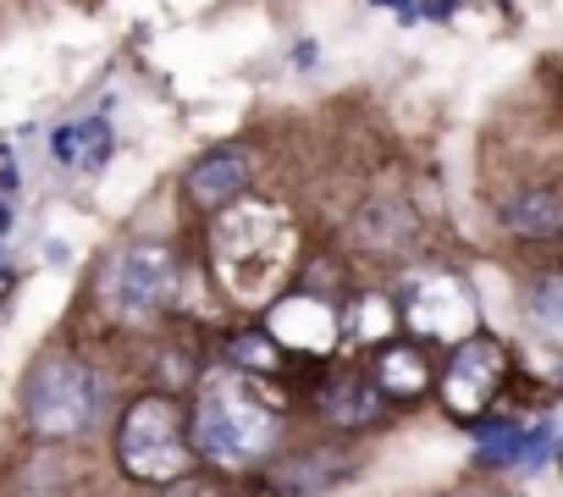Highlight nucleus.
Masks as SVG:
<instances>
[{
  "instance_id": "nucleus-10",
  "label": "nucleus",
  "mask_w": 563,
  "mask_h": 497,
  "mask_svg": "<svg viewBox=\"0 0 563 497\" xmlns=\"http://www.w3.org/2000/svg\"><path fill=\"white\" fill-rule=\"evenodd\" d=\"M56 155L73 161V166H100V161L111 155V128H106L100 117H89V122L56 133Z\"/></svg>"
},
{
  "instance_id": "nucleus-9",
  "label": "nucleus",
  "mask_w": 563,
  "mask_h": 497,
  "mask_svg": "<svg viewBox=\"0 0 563 497\" xmlns=\"http://www.w3.org/2000/svg\"><path fill=\"white\" fill-rule=\"evenodd\" d=\"M503 221L525 238H552V232H563V199L558 194H519V199H508Z\"/></svg>"
},
{
  "instance_id": "nucleus-8",
  "label": "nucleus",
  "mask_w": 563,
  "mask_h": 497,
  "mask_svg": "<svg viewBox=\"0 0 563 497\" xmlns=\"http://www.w3.org/2000/svg\"><path fill=\"white\" fill-rule=\"evenodd\" d=\"M249 183V161L238 150H221V155H205L194 172H188V194L199 205H227L238 188Z\"/></svg>"
},
{
  "instance_id": "nucleus-3",
  "label": "nucleus",
  "mask_w": 563,
  "mask_h": 497,
  "mask_svg": "<svg viewBox=\"0 0 563 497\" xmlns=\"http://www.w3.org/2000/svg\"><path fill=\"white\" fill-rule=\"evenodd\" d=\"M117 459L128 475L150 481V486H172L188 475V459H194V442L183 431V409L177 398L166 393H150V398H133L122 426H117Z\"/></svg>"
},
{
  "instance_id": "nucleus-2",
  "label": "nucleus",
  "mask_w": 563,
  "mask_h": 497,
  "mask_svg": "<svg viewBox=\"0 0 563 497\" xmlns=\"http://www.w3.org/2000/svg\"><path fill=\"white\" fill-rule=\"evenodd\" d=\"M276 442H282L276 409H265L260 398H249L238 382H210L199 393L194 448L210 464H221V470H254L260 459H271Z\"/></svg>"
},
{
  "instance_id": "nucleus-13",
  "label": "nucleus",
  "mask_w": 563,
  "mask_h": 497,
  "mask_svg": "<svg viewBox=\"0 0 563 497\" xmlns=\"http://www.w3.org/2000/svg\"><path fill=\"white\" fill-rule=\"evenodd\" d=\"M327 415H332L338 426H360V420L376 415V398H365L360 382H338V387L327 393Z\"/></svg>"
},
{
  "instance_id": "nucleus-11",
  "label": "nucleus",
  "mask_w": 563,
  "mask_h": 497,
  "mask_svg": "<svg viewBox=\"0 0 563 497\" xmlns=\"http://www.w3.org/2000/svg\"><path fill=\"white\" fill-rule=\"evenodd\" d=\"M525 426H514V420H492V426H481L475 431V448H481V459L486 464H525Z\"/></svg>"
},
{
  "instance_id": "nucleus-4",
  "label": "nucleus",
  "mask_w": 563,
  "mask_h": 497,
  "mask_svg": "<svg viewBox=\"0 0 563 497\" xmlns=\"http://www.w3.org/2000/svg\"><path fill=\"white\" fill-rule=\"evenodd\" d=\"M23 409H29V426L40 437H51V442L84 437L95 426V415H100V376L84 360H73V354H45L29 371Z\"/></svg>"
},
{
  "instance_id": "nucleus-7",
  "label": "nucleus",
  "mask_w": 563,
  "mask_h": 497,
  "mask_svg": "<svg viewBox=\"0 0 563 497\" xmlns=\"http://www.w3.org/2000/svg\"><path fill=\"white\" fill-rule=\"evenodd\" d=\"M271 338H276V343H294V349H310V354H327V349L338 343V310H327L321 299L276 305Z\"/></svg>"
},
{
  "instance_id": "nucleus-16",
  "label": "nucleus",
  "mask_w": 563,
  "mask_h": 497,
  "mask_svg": "<svg viewBox=\"0 0 563 497\" xmlns=\"http://www.w3.org/2000/svg\"><path fill=\"white\" fill-rule=\"evenodd\" d=\"M481 497H497V492H481Z\"/></svg>"
},
{
  "instance_id": "nucleus-14",
  "label": "nucleus",
  "mask_w": 563,
  "mask_h": 497,
  "mask_svg": "<svg viewBox=\"0 0 563 497\" xmlns=\"http://www.w3.org/2000/svg\"><path fill=\"white\" fill-rule=\"evenodd\" d=\"M238 360H249V365H276V349H271V338H238Z\"/></svg>"
},
{
  "instance_id": "nucleus-12",
  "label": "nucleus",
  "mask_w": 563,
  "mask_h": 497,
  "mask_svg": "<svg viewBox=\"0 0 563 497\" xmlns=\"http://www.w3.org/2000/svg\"><path fill=\"white\" fill-rule=\"evenodd\" d=\"M382 382L393 387V393H420V387H431V371H426V360L415 354V349H393L387 354V365H382Z\"/></svg>"
},
{
  "instance_id": "nucleus-5",
  "label": "nucleus",
  "mask_w": 563,
  "mask_h": 497,
  "mask_svg": "<svg viewBox=\"0 0 563 497\" xmlns=\"http://www.w3.org/2000/svg\"><path fill=\"white\" fill-rule=\"evenodd\" d=\"M172 288H177V255L166 243H133L128 255L117 261V310L128 321L161 316Z\"/></svg>"
},
{
  "instance_id": "nucleus-1",
  "label": "nucleus",
  "mask_w": 563,
  "mask_h": 497,
  "mask_svg": "<svg viewBox=\"0 0 563 497\" xmlns=\"http://www.w3.org/2000/svg\"><path fill=\"white\" fill-rule=\"evenodd\" d=\"M294 248H299V232H294L288 210H276V205H232L216 221L210 261H216L221 288L238 305H271L276 288L288 283V272H294Z\"/></svg>"
},
{
  "instance_id": "nucleus-6",
  "label": "nucleus",
  "mask_w": 563,
  "mask_h": 497,
  "mask_svg": "<svg viewBox=\"0 0 563 497\" xmlns=\"http://www.w3.org/2000/svg\"><path fill=\"white\" fill-rule=\"evenodd\" d=\"M503 387V349L492 338H464L448 376H442V398L453 415H481Z\"/></svg>"
},
{
  "instance_id": "nucleus-15",
  "label": "nucleus",
  "mask_w": 563,
  "mask_h": 497,
  "mask_svg": "<svg viewBox=\"0 0 563 497\" xmlns=\"http://www.w3.org/2000/svg\"><path fill=\"white\" fill-rule=\"evenodd\" d=\"M166 497H216V486H205V481H188V475H183V481H172V492H166Z\"/></svg>"
}]
</instances>
